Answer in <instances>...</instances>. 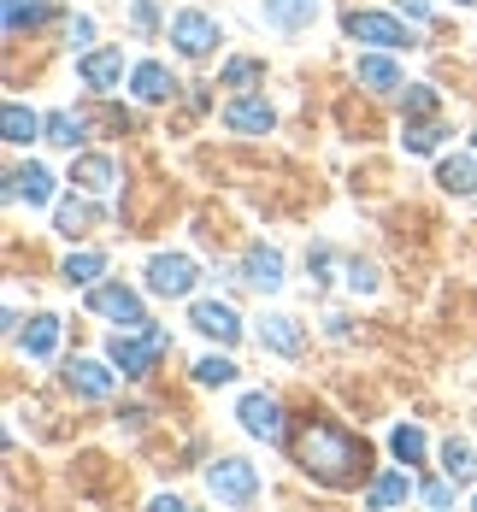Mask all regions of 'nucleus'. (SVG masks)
<instances>
[{"mask_svg":"<svg viewBox=\"0 0 477 512\" xmlns=\"http://www.w3.org/2000/svg\"><path fill=\"white\" fill-rule=\"evenodd\" d=\"M295 460L307 465V471H318L324 483H354V477H366V442H354L348 430H336L324 418H301Z\"/></svg>","mask_w":477,"mask_h":512,"instance_id":"1","label":"nucleus"},{"mask_svg":"<svg viewBox=\"0 0 477 512\" xmlns=\"http://www.w3.org/2000/svg\"><path fill=\"white\" fill-rule=\"evenodd\" d=\"M165 348H171V336H165L159 324H142V342H130V336H112V348H106V354H112V365H118L124 377H148V365H154Z\"/></svg>","mask_w":477,"mask_h":512,"instance_id":"2","label":"nucleus"},{"mask_svg":"<svg viewBox=\"0 0 477 512\" xmlns=\"http://www.w3.org/2000/svg\"><path fill=\"white\" fill-rule=\"evenodd\" d=\"M207 489H212V501H230V507H242V501H254L260 477H254V465H248V460H218V465L207 471Z\"/></svg>","mask_w":477,"mask_h":512,"instance_id":"3","label":"nucleus"},{"mask_svg":"<svg viewBox=\"0 0 477 512\" xmlns=\"http://www.w3.org/2000/svg\"><path fill=\"white\" fill-rule=\"evenodd\" d=\"M148 289H154V295H189V289H195V259L189 254H154L148 259Z\"/></svg>","mask_w":477,"mask_h":512,"instance_id":"4","label":"nucleus"},{"mask_svg":"<svg viewBox=\"0 0 477 512\" xmlns=\"http://www.w3.org/2000/svg\"><path fill=\"white\" fill-rule=\"evenodd\" d=\"M342 30H348L354 42H371V48H407V30H401L395 18H383V12H348Z\"/></svg>","mask_w":477,"mask_h":512,"instance_id":"5","label":"nucleus"},{"mask_svg":"<svg viewBox=\"0 0 477 512\" xmlns=\"http://www.w3.org/2000/svg\"><path fill=\"white\" fill-rule=\"evenodd\" d=\"M236 418H242V430H248V436H265V442H283V407H277L271 395H242V407H236Z\"/></svg>","mask_w":477,"mask_h":512,"instance_id":"6","label":"nucleus"},{"mask_svg":"<svg viewBox=\"0 0 477 512\" xmlns=\"http://www.w3.org/2000/svg\"><path fill=\"white\" fill-rule=\"evenodd\" d=\"M171 42L189 53V59H207L212 42H218V30H212L207 12H177V18H171Z\"/></svg>","mask_w":477,"mask_h":512,"instance_id":"7","label":"nucleus"},{"mask_svg":"<svg viewBox=\"0 0 477 512\" xmlns=\"http://www.w3.org/2000/svg\"><path fill=\"white\" fill-rule=\"evenodd\" d=\"M65 389L83 395V401H106L112 395V371H106L101 359H71L65 365Z\"/></svg>","mask_w":477,"mask_h":512,"instance_id":"8","label":"nucleus"},{"mask_svg":"<svg viewBox=\"0 0 477 512\" xmlns=\"http://www.w3.org/2000/svg\"><path fill=\"white\" fill-rule=\"evenodd\" d=\"M89 307L101 312V318H118L124 330H130V324H148V318H142V301H136L124 283H112V289H95V295H89Z\"/></svg>","mask_w":477,"mask_h":512,"instance_id":"9","label":"nucleus"},{"mask_svg":"<svg viewBox=\"0 0 477 512\" xmlns=\"http://www.w3.org/2000/svg\"><path fill=\"white\" fill-rule=\"evenodd\" d=\"M6 195L24 206H48L53 195V177L42 171V165H12V177H6Z\"/></svg>","mask_w":477,"mask_h":512,"instance_id":"10","label":"nucleus"},{"mask_svg":"<svg viewBox=\"0 0 477 512\" xmlns=\"http://www.w3.org/2000/svg\"><path fill=\"white\" fill-rule=\"evenodd\" d=\"M242 283L260 289V295L283 289V254H277V248H254V254L242 259Z\"/></svg>","mask_w":477,"mask_h":512,"instance_id":"11","label":"nucleus"},{"mask_svg":"<svg viewBox=\"0 0 477 512\" xmlns=\"http://www.w3.org/2000/svg\"><path fill=\"white\" fill-rule=\"evenodd\" d=\"M189 318H195V330H207L212 342H236V336H242V318L224 307V301H195Z\"/></svg>","mask_w":477,"mask_h":512,"instance_id":"12","label":"nucleus"},{"mask_svg":"<svg viewBox=\"0 0 477 512\" xmlns=\"http://www.w3.org/2000/svg\"><path fill=\"white\" fill-rule=\"evenodd\" d=\"M118 71H124V53L118 48H101V53H83V59H77V77H83L89 89H112Z\"/></svg>","mask_w":477,"mask_h":512,"instance_id":"13","label":"nucleus"},{"mask_svg":"<svg viewBox=\"0 0 477 512\" xmlns=\"http://www.w3.org/2000/svg\"><path fill=\"white\" fill-rule=\"evenodd\" d=\"M224 124H230L236 136H265L277 118H271V106H265V101H230V106H224Z\"/></svg>","mask_w":477,"mask_h":512,"instance_id":"14","label":"nucleus"},{"mask_svg":"<svg viewBox=\"0 0 477 512\" xmlns=\"http://www.w3.org/2000/svg\"><path fill=\"white\" fill-rule=\"evenodd\" d=\"M0 124H6V142H12V148H24V142H36V136L48 130V118H36L30 106H18V101H6V118H0Z\"/></svg>","mask_w":477,"mask_h":512,"instance_id":"15","label":"nucleus"},{"mask_svg":"<svg viewBox=\"0 0 477 512\" xmlns=\"http://www.w3.org/2000/svg\"><path fill=\"white\" fill-rule=\"evenodd\" d=\"M260 342L265 348H271V354H301V330H295V318H283V312H271V318H265L260 324Z\"/></svg>","mask_w":477,"mask_h":512,"instance_id":"16","label":"nucleus"},{"mask_svg":"<svg viewBox=\"0 0 477 512\" xmlns=\"http://www.w3.org/2000/svg\"><path fill=\"white\" fill-rule=\"evenodd\" d=\"M318 12V0H265V18L277 24V30H307Z\"/></svg>","mask_w":477,"mask_h":512,"instance_id":"17","label":"nucleus"},{"mask_svg":"<svg viewBox=\"0 0 477 512\" xmlns=\"http://www.w3.org/2000/svg\"><path fill=\"white\" fill-rule=\"evenodd\" d=\"M71 183H83L89 195H106V189H112V159H101V154H83L77 165H71Z\"/></svg>","mask_w":477,"mask_h":512,"instance_id":"18","label":"nucleus"},{"mask_svg":"<svg viewBox=\"0 0 477 512\" xmlns=\"http://www.w3.org/2000/svg\"><path fill=\"white\" fill-rule=\"evenodd\" d=\"M130 83H136V101H165V95L177 89V83H171V71L154 65V59H148V65H136V77H130Z\"/></svg>","mask_w":477,"mask_h":512,"instance_id":"19","label":"nucleus"},{"mask_svg":"<svg viewBox=\"0 0 477 512\" xmlns=\"http://www.w3.org/2000/svg\"><path fill=\"white\" fill-rule=\"evenodd\" d=\"M436 183H442L448 195H477V165H472V159H442Z\"/></svg>","mask_w":477,"mask_h":512,"instance_id":"20","label":"nucleus"},{"mask_svg":"<svg viewBox=\"0 0 477 512\" xmlns=\"http://www.w3.org/2000/svg\"><path fill=\"white\" fill-rule=\"evenodd\" d=\"M413 495V483H407V471H383L377 483L366 489V501L371 507H395V501H407Z\"/></svg>","mask_w":477,"mask_h":512,"instance_id":"21","label":"nucleus"},{"mask_svg":"<svg viewBox=\"0 0 477 512\" xmlns=\"http://www.w3.org/2000/svg\"><path fill=\"white\" fill-rule=\"evenodd\" d=\"M360 83H366V89H377V95H389V89H401V71H395L389 59L366 53V59H360Z\"/></svg>","mask_w":477,"mask_h":512,"instance_id":"22","label":"nucleus"},{"mask_svg":"<svg viewBox=\"0 0 477 512\" xmlns=\"http://www.w3.org/2000/svg\"><path fill=\"white\" fill-rule=\"evenodd\" d=\"M59 348V318H36L30 330H24V354L30 359H48Z\"/></svg>","mask_w":477,"mask_h":512,"instance_id":"23","label":"nucleus"},{"mask_svg":"<svg viewBox=\"0 0 477 512\" xmlns=\"http://www.w3.org/2000/svg\"><path fill=\"white\" fill-rule=\"evenodd\" d=\"M442 471H448L454 483H477V454L466 442H448V448H442Z\"/></svg>","mask_w":477,"mask_h":512,"instance_id":"24","label":"nucleus"},{"mask_svg":"<svg viewBox=\"0 0 477 512\" xmlns=\"http://www.w3.org/2000/svg\"><path fill=\"white\" fill-rule=\"evenodd\" d=\"M42 142H53V148H77V142H83V118H71V112H48Z\"/></svg>","mask_w":477,"mask_h":512,"instance_id":"25","label":"nucleus"},{"mask_svg":"<svg viewBox=\"0 0 477 512\" xmlns=\"http://www.w3.org/2000/svg\"><path fill=\"white\" fill-rule=\"evenodd\" d=\"M42 18H48V0H6V36H18L24 24L36 30Z\"/></svg>","mask_w":477,"mask_h":512,"instance_id":"26","label":"nucleus"},{"mask_svg":"<svg viewBox=\"0 0 477 512\" xmlns=\"http://www.w3.org/2000/svg\"><path fill=\"white\" fill-rule=\"evenodd\" d=\"M95 224V206H83V201H65L59 206V236H83Z\"/></svg>","mask_w":477,"mask_h":512,"instance_id":"27","label":"nucleus"},{"mask_svg":"<svg viewBox=\"0 0 477 512\" xmlns=\"http://www.w3.org/2000/svg\"><path fill=\"white\" fill-rule=\"evenodd\" d=\"M389 448H395V460H424V430H413V424H401L395 436H389Z\"/></svg>","mask_w":477,"mask_h":512,"instance_id":"28","label":"nucleus"},{"mask_svg":"<svg viewBox=\"0 0 477 512\" xmlns=\"http://www.w3.org/2000/svg\"><path fill=\"white\" fill-rule=\"evenodd\" d=\"M101 277V254H71L65 259V283H95Z\"/></svg>","mask_w":477,"mask_h":512,"instance_id":"29","label":"nucleus"},{"mask_svg":"<svg viewBox=\"0 0 477 512\" xmlns=\"http://www.w3.org/2000/svg\"><path fill=\"white\" fill-rule=\"evenodd\" d=\"M195 377H201V383H230V377H236V365H230V359H218V354H207L201 365H195Z\"/></svg>","mask_w":477,"mask_h":512,"instance_id":"30","label":"nucleus"},{"mask_svg":"<svg viewBox=\"0 0 477 512\" xmlns=\"http://www.w3.org/2000/svg\"><path fill=\"white\" fill-rule=\"evenodd\" d=\"M436 136H442L436 124H413V130H407V154H430V148H436Z\"/></svg>","mask_w":477,"mask_h":512,"instance_id":"31","label":"nucleus"},{"mask_svg":"<svg viewBox=\"0 0 477 512\" xmlns=\"http://www.w3.org/2000/svg\"><path fill=\"white\" fill-rule=\"evenodd\" d=\"M430 112H436V95H430V89H407V118H430Z\"/></svg>","mask_w":477,"mask_h":512,"instance_id":"32","label":"nucleus"},{"mask_svg":"<svg viewBox=\"0 0 477 512\" xmlns=\"http://www.w3.org/2000/svg\"><path fill=\"white\" fill-rule=\"evenodd\" d=\"M348 283H354L360 295H371V289H377V271H371L366 259H354V265H348Z\"/></svg>","mask_w":477,"mask_h":512,"instance_id":"33","label":"nucleus"},{"mask_svg":"<svg viewBox=\"0 0 477 512\" xmlns=\"http://www.w3.org/2000/svg\"><path fill=\"white\" fill-rule=\"evenodd\" d=\"M424 501H430V507H448V501H454V477H436V483H424Z\"/></svg>","mask_w":477,"mask_h":512,"instance_id":"34","label":"nucleus"},{"mask_svg":"<svg viewBox=\"0 0 477 512\" xmlns=\"http://www.w3.org/2000/svg\"><path fill=\"white\" fill-rule=\"evenodd\" d=\"M260 77V65L254 59H236V65H224V83H254Z\"/></svg>","mask_w":477,"mask_h":512,"instance_id":"35","label":"nucleus"},{"mask_svg":"<svg viewBox=\"0 0 477 512\" xmlns=\"http://www.w3.org/2000/svg\"><path fill=\"white\" fill-rule=\"evenodd\" d=\"M130 24H136V30H154V24H159L154 0H136V6H130Z\"/></svg>","mask_w":477,"mask_h":512,"instance_id":"36","label":"nucleus"},{"mask_svg":"<svg viewBox=\"0 0 477 512\" xmlns=\"http://www.w3.org/2000/svg\"><path fill=\"white\" fill-rule=\"evenodd\" d=\"M71 42L89 48V42H95V24H89V18H71Z\"/></svg>","mask_w":477,"mask_h":512,"instance_id":"37","label":"nucleus"},{"mask_svg":"<svg viewBox=\"0 0 477 512\" xmlns=\"http://www.w3.org/2000/svg\"><path fill=\"white\" fill-rule=\"evenodd\" d=\"M401 12L407 18H430V0H401Z\"/></svg>","mask_w":477,"mask_h":512,"instance_id":"38","label":"nucleus"}]
</instances>
